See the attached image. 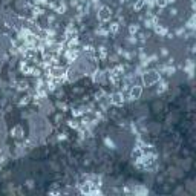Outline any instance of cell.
Returning <instances> with one entry per match:
<instances>
[{
    "label": "cell",
    "instance_id": "6da1fadb",
    "mask_svg": "<svg viewBox=\"0 0 196 196\" xmlns=\"http://www.w3.org/2000/svg\"><path fill=\"white\" fill-rule=\"evenodd\" d=\"M161 80V75L156 72V71H150V72H146L142 74V81H144L146 86H152L155 83H158Z\"/></svg>",
    "mask_w": 196,
    "mask_h": 196
},
{
    "label": "cell",
    "instance_id": "7a4b0ae2",
    "mask_svg": "<svg viewBox=\"0 0 196 196\" xmlns=\"http://www.w3.org/2000/svg\"><path fill=\"white\" fill-rule=\"evenodd\" d=\"M110 16H112V11H110L109 6H103V8L98 11V19H100L101 22H107V20H110Z\"/></svg>",
    "mask_w": 196,
    "mask_h": 196
},
{
    "label": "cell",
    "instance_id": "3957f363",
    "mask_svg": "<svg viewBox=\"0 0 196 196\" xmlns=\"http://www.w3.org/2000/svg\"><path fill=\"white\" fill-rule=\"evenodd\" d=\"M110 103L113 106H123L124 104V95L121 92H113L110 95Z\"/></svg>",
    "mask_w": 196,
    "mask_h": 196
},
{
    "label": "cell",
    "instance_id": "277c9868",
    "mask_svg": "<svg viewBox=\"0 0 196 196\" xmlns=\"http://www.w3.org/2000/svg\"><path fill=\"white\" fill-rule=\"evenodd\" d=\"M141 95H142V87L141 86H138V84H135L132 89H130V100H138V98H141Z\"/></svg>",
    "mask_w": 196,
    "mask_h": 196
},
{
    "label": "cell",
    "instance_id": "5b68a950",
    "mask_svg": "<svg viewBox=\"0 0 196 196\" xmlns=\"http://www.w3.org/2000/svg\"><path fill=\"white\" fill-rule=\"evenodd\" d=\"M49 72H51V77L52 78H61L63 75H66V74H64V72H66V71H64L63 68H51L49 69Z\"/></svg>",
    "mask_w": 196,
    "mask_h": 196
},
{
    "label": "cell",
    "instance_id": "8992f818",
    "mask_svg": "<svg viewBox=\"0 0 196 196\" xmlns=\"http://www.w3.org/2000/svg\"><path fill=\"white\" fill-rule=\"evenodd\" d=\"M81 193H86V195H89V193H98V190H94V184L92 182H84V184H81Z\"/></svg>",
    "mask_w": 196,
    "mask_h": 196
},
{
    "label": "cell",
    "instance_id": "52a82bcc",
    "mask_svg": "<svg viewBox=\"0 0 196 196\" xmlns=\"http://www.w3.org/2000/svg\"><path fill=\"white\" fill-rule=\"evenodd\" d=\"M77 57H78V52H77L75 49H69V51L66 52V58H68V61H69V63L75 61V60H77Z\"/></svg>",
    "mask_w": 196,
    "mask_h": 196
},
{
    "label": "cell",
    "instance_id": "ba28073f",
    "mask_svg": "<svg viewBox=\"0 0 196 196\" xmlns=\"http://www.w3.org/2000/svg\"><path fill=\"white\" fill-rule=\"evenodd\" d=\"M32 69H34V68H31L26 61L20 64V71H22L23 74H26V75H31V74H32Z\"/></svg>",
    "mask_w": 196,
    "mask_h": 196
},
{
    "label": "cell",
    "instance_id": "9c48e42d",
    "mask_svg": "<svg viewBox=\"0 0 196 196\" xmlns=\"http://www.w3.org/2000/svg\"><path fill=\"white\" fill-rule=\"evenodd\" d=\"M12 136L14 138H22V135H23V129H22V126H16L14 129H12Z\"/></svg>",
    "mask_w": 196,
    "mask_h": 196
},
{
    "label": "cell",
    "instance_id": "30bf717a",
    "mask_svg": "<svg viewBox=\"0 0 196 196\" xmlns=\"http://www.w3.org/2000/svg\"><path fill=\"white\" fill-rule=\"evenodd\" d=\"M155 32H156V34H159V35H167V28H165V26L155 25Z\"/></svg>",
    "mask_w": 196,
    "mask_h": 196
},
{
    "label": "cell",
    "instance_id": "8fae6325",
    "mask_svg": "<svg viewBox=\"0 0 196 196\" xmlns=\"http://www.w3.org/2000/svg\"><path fill=\"white\" fill-rule=\"evenodd\" d=\"M144 5H146V0H136V3L133 5V9L135 11H141Z\"/></svg>",
    "mask_w": 196,
    "mask_h": 196
},
{
    "label": "cell",
    "instance_id": "7c38bea8",
    "mask_svg": "<svg viewBox=\"0 0 196 196\" xmlns=\"http://www.w3.org/2000/svg\"><path fill=\"white\" fill-rule=\"evenodd\" d=\"M118 29H120V23H110L109 31H110L112 34H116V32H118Z\"/></svg>",
    "mask_w": 196,
    "mask_h": 196
},
{
    "label": "cell",
    "instance_id": "4fadbf2b",
    "mask_svg": "<svg viewBox=\"0 0 196 196\" xmlns=\"http://www.w3.org/2000/svg\"><path fill=\"white\" fill-rule=\"evenodd\" d=\"M167 3H168L167 0H156V2H155V5H156V6H159V8H164Z\"/></svg>",
    "mask_w": 196,
    "mask_h": 196
},
{
    "label": "cell",
    "instance_id": "5bb4252c",
    "mask_svg": "<svg viewBox=\"0 0 196 196\" xmlns=\"http://www.w3.org/2000/svg\"><path fill=\"white\" fill-rule=\"evenodd\" d=\"M83 113H84V110H81V109H74V110H72V115H74V116H81Z\"/></svg>",
    "mask_w": 196,
    "mask_h": 196
},
{
    "label": "cell",
    "instance_id": "9a60e30c",
    "mask_svg": "<svg viewBox=\"0 0 196 196\" xmlns=\"http://www.w3.org/2000/svg\"><path fill=\"white\" fill-rule=\"evenodd\" d=\"M98 52H100V57H101V58H104V57L107 55V51H106V48H100V49H98Z\"/></svg>",
    "mask_w": 196,
    "mask_h": 196
},
{
    "label": "cell",
    "instance_id": "2e32d148",
    "mask_svg": "<svg viewBox=\"0 0 196 196\" xmlns=\"http://www.w3.org/2000/svg\"><path fill=\"white\" fill-rule=\"evenodd\" d=\"M104 142H106V146H109L110 149H113V147H115L113 141H112V139H109V138H106V139H104Z\"/></svg>",
    "mask_w": 196,
    "mask_h": 196
},
{
    "label": "cell",
    "instance_id": "e0dca14e",
    "mask_svg": "<svg viewBox=\"0 0 196 196\" xmlns=\"http://www.w3.org/2000/svg\"><path fill=\"white\" fill-rule=\"evenodd\" d=\"M129 31H130V34H132V35H133V34H136V31H138V26H136V25H135V26L132 25V26L129 28Z\"/></svg>",
    "mask_w": 196,
    "mask_h": 196
},
{
    "label": "cell",
    "instance_id": "ac0fdd59",
    "mask_svg": "<svg viewBox=\"0 0 196 196\" xmlns=\"http://www.w3.org/2000/svg\"><path fill=\"white\" fill-rule=\"evenodd\" d=\"M69 127H72V129H78V127H80V124H78L77 121H69Z\"/></svg>",
    "mask_w": 196,
    "mask_h": 196
},
{
    "label": "cell",
    "instance_id": "d6986e66",
    "mask_svg": "<svg viewBox=\"0 0 196 196\" xmlns=\"http://www.w3.org/2000/svg\"><path fill=\"white\" fill-rule=\"evenodd\" d=\"M123 2H126V0H123Z\"/></svg>",
    "mask_w": 196,
    "mask_h": 196
}]
</instances>
